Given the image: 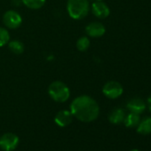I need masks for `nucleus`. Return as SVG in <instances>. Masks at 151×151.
I'll use <instances>...</instances> for the list:
<instances>
[{"instance_id": "obj_18", "label": "nucleus", "mask_w": 151, "mask_h": 151, "mask_svg": "<svg viewBox=\"0 0 151 151\" xmlns=\"http://www.w3.org/2000/svg\"><path fill=\"white\" fill-rule=\"evenodd\" d=\"M147 108H148V109H149V111L151 113V94L147 99Z\"/></svg>"}, {"instance_id": "obj_1", "label": "nucleus", "mask_w": 151, "mask_h": 151, "mask_svg": "<svg viewBox=\"0 0 151 151\" xmlns=\"http://www.w3.org/2000/svg\"><path fill=\"white\" fill-rule=\"evenodd\" d=\"M70 112L73 116L81 122L90 123L96 120L100 114L97 101L88 95H80L75 98L70 104Z\"/></svg>"}, {"instance_id": "obj_4", "label": "nucleus", "mask_w": 151, "mask_h": 151, "mask_svg": "<svg viewBox=\"0 0 151 151\" xmlns=\"http://www.w3.org/2000/svg\"><path fill=\"white\" fill-rule=\"evenodd\" d=\"M124 92V88L122 85L116 81H109L102 87L103 94L111 100L119 98Z\"/></svg>"}, {"instance_id": "obj_5", "label": "nucleus", "mask_w": 151, "mask_h": 151, "mask_svg": "<svg viewBox=\"0 0 151 151\" xmlns=\"http://www.w3.org/2000/svg\"><path fill=\"white\" fill-rule=\"evenodd\" d=\"M3 22L6 28L11 29H18L22 25V18L18 12L14 10H9L4 14Z\"/></svg>"}, {"instance_id": "obj_10", "label": "nucleus", "mask_w": 151, "mask_h": 151, "mask_svg": "<svg viewBox=\"0 0 151 151\" xmlns=\"http://www.w3.org/2000/svg\"><path fill=\"white\" fill-rule=\"evenodd\" d=\"M126 107L130 112L140 115L145 111L147 106L143 100L139 99V98H133L127 102Z\"/></svg>"}, {"instance_id": "obj_11", "label": "nucleus", "mask_w": 151, "mask_h": 151, "mask_svg": "<svg viewBox=\"0 0 151 151\" xmlns=\"http://www.w3.org/2000/svg\"><path fill=\"white\" fill-rule=\"evenodd\" d=\"M124 116H125V113H124V109L117 108V109H113L110 112V114L109 116V120L111 124H117L124 121Z\"/></svg>"}, {"instance_id": "obj_17", "label": "nucleus", "mask_w": 151, "mask_h": 151, "mask_svg": "<svg viewBox=\"0 0 151 151\" xmlns=\"http://www.w3.org/2000/svg\"><path fill=\"white\" fill-rule=\"evenodd\" d=\"M10 41V34L5 28L0 27V47H3Z\"/></svg>"}, {"instance_id": "obj_13", "label": "nucleus", "mask_w": 151, "mask_h": 151, "mask_svg": "<svg viewBox=\"0 0 151 151\" xmlns=\"http://www.w3.org/2000/svg\"><path fill=\"white\" fill-rule=\"evenodd\" d=\"M139 121H140L139 115L130 112L127 116H124V119L123 122L124 123V125L126 127H128V128H134V127L138 126Z\"/></svg>"}, {"instance_id": "obj_20", "label": "nucleus", "mask_w": 151, "mask_h": 151, "mask_svg": "<svg viewBox=\"0 0 151 151\" xmlns=\"http://www.w3.org/2000/svg\"><path fill=\"white\" fill-rule=\"evenodd\" d=\"M95 1H102V0H95Z\"/></svg>"}, {"instance_id": "obj_9", "label": "nucleus", "mask_w": 151, "mask_h": 151, "mask_svg": "<svg viewBox=\"0 0 151 151\" xmlns=\"http://www.w3.org/2000/svg\"><path fill=\"white\" fill-rule=\"evenodd\" d=\"M72 119L73 115L70 110H60L56 114L54 117V122L60 127H66L71 124Z\"/></svg>"}, {"instance_id": "obj_12", "label": "nucleus", "mask_w": 151, "mask_h": 151, "mask_svg": "<svg viewBox=\"0 0 151 151\" xmlns=\"http://www.w3.org/2000/svg\"><path fill=\"white\" fill-rule=\"evenodd\" d=\"M137 132L142 135H147L151 133V117H145L139 121L137 126Z\"/></svg>"}, {"instance_id": "obj_6", "label": "nucleus", "mask_w": 151, "mask_h": 151, "mask_svg": "<svg viewBox=\"0 0 151 151\" xmlns=\"http://www.w3.org/2000/svg\"><path fill=\"white\" fill-rule=\"evenodd\" d=\"M19 138L16 134L6 132L0 137V148L4 151H12L17 147Z\"/></svg>"}, {"instance_id": "obj_8", "label": "nucleus", "mask_w": 151, "mask_h": 151, "mask_svg": "<svg viewBox=\"0 0 151 151\" xmlns=\"http://www.w3.org/2000/svg\"><path fill=\"white\" fill-rule=\"evenodd\" d=\"M92 12L99 19H105L110 14L109 7L102 1H95L92 5Z\"/></svg>"}, {"instance_id": "obj_15", "label": "nucleus", "mask_w": 151, "mask_h": 151, "mask_svg": "<svg viewBox=\"0 0 151 151\" xmlns=\"http://www.w3.org/2000/svg\"><path fill=\"white\" fill-rule=\"evenodd\" d=\"M22 1L28 8L37 10L44 6L46 0H22Z\"/></svg>"}, {"instance_id": "obj_3", "label": "nucleus", "mask_w": 151, "mask_h": 151, "mask_svg": "<svg viewBox=\"0 0 151 151\" xmlns=\"http://www.w3.org/2000/svg\"><path fill=\"white\" fill-rule=\"evenodd\" d=\"M48 94L56 102H65L69 99L70 90L61 81H54L48 87Z\"/></svg>"}, {"instance_id": "obj_2", "label": "nucleus", "mask_w": 151, "mask_h": 151, "mask_svg": "<svg viewBox=\"0 0 151 151\" xmlns=\"http://www.w3.org/2000/svg\"><path fill=\"white\" fill-rule=\"evenodd\" d=\"M90 5L88 0H68L67 11L74 20H82L89 13Z\"/></svg>"}, {"instance_id": "obj_16", "label": "nucleus", "mask_w": 151, "mask_h": 151, "mask_svg": "<svg viewBox=\"0 0 151 151\" xmlns=\"http://www.w3.org/2000/svg\"><path fill=\"white\" fill-rule=\"evenodd\" d=\"M90 46V40L87 37H81L77 41V48L80 52H86Z\"/></svg>"}, {"instance_id": "obj_19", "label": "nucleus", "mask_w": 151, "mask_h": 151, "mask_svg": "<svg viewBox=\"0 0 151 151\" xmlns=\"http://www.w3.org/2000/svg\"><path fill=\"white\" fill-rule=\"evenodd\" d=\"M131 151H139V149H132V150H131Z\"/></svg>"}, {"instance_id": "obj_7", "label": "nucleus", "mask_w": 151, "mask_h": 151, "mask_svg": "<svg viewBox=\"0 0 151 151\" xmlns=\"http://www.w3.org/2000/svg\"><path fill=\"white\" fill-rule=\"evenodd\" d=\"M86 32L91 37H94V38L101 37L105 34L106 28L102 23L98 22H93L89 23L86 27Z\"/></svg>"}, {"instance_id": "obj_14", "label": "nucleus", "mask_w": 151, "mask_h": 151, "mask_svg": "<svg viewBox=\"0 0 151 151\" xmlns=\"http://www.w3.org/2000/svg\"><path fill=\"white\" fill-rule=\"evenodd\" d=\"M10 51L14 54H22L24 52V45L20 40H13L8 42Z\"/></svg>"}]
</instances>
